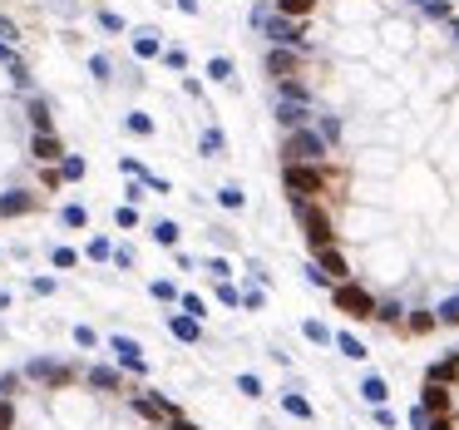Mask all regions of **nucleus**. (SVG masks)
I'll list each match as a JSON object with an SVG mask.
<instances>
[{
	"label": "nucleus",
	"mask_w": 459,
	"mask_h": 430,
	"mask_svg": "<svg viewBox=\"0 0 459 430\" xmlns=\"http://www.w3.org/2000/svg\"><path fill=\"white\" fill-rule=\"evenodd\" d=\"M360 391H365V401H375V406L385 401V381H380V376H370V381H365Z\"/></svg>",
	"instance_id": "14"
},
{
	"label": "nucleus",
	"mask_w": 459,
	"mask_h": 430,
	"mask_svg": "<svg viewBox=\"0 0 459 430\" xmlns=\"http://www.w3.org/2000/svg\"><path fill=\"white\" fill-rule=\"evenodd\" d=\"M89 257H109V237H94L89 242Z\"/></svg>",
	"instance_id": "25"
},
{
	"label": "nucleus",
	"mask_w": 459,
	"mask_h": 430,
	"mask_svg": "<svg viewBox=\"0 0 459 430\" xmlns=\"http://www.w3.org/2000/svg\"><path fill=\"white\" fill-rule=\"evenodd\" d=\"M208 75H213V80H228L232 65H228V60H213V65H208Z\"/></svg>",
	"instance_id": "22"
},
{
	"label": "nucleus",
	"mask_w": 459,
	"mask_h": 430,
	"mask_svg": "<svg viewBox=\"0 0 459 430\" xmlns=\"http://www.w3.org/2000/svg\"><path fill=\"white\" fill-rule=\"evenodd\" d=\"M173 430H198V426H188V421H173Z\"/></svg>",
	"instance_id": "28"
},
{
	"label": "nucleus",
	"mask_w": 459,
	"mask_h": 430,
	"mask_svg": "<svg viewBox=\"0 0 459 430\" xmlns=\"http://www.w3.org/2000/svg\"><path fill=\"white\" fill-rule=\"evenodd\" d=\"M173 336L178 341H198V322L193 317H173Z\"/></svg>",
	"instance_id": "11"
},
{
	"label": "nucleus",
	"mask_w": 459,
	"mask_h": 430,
	"mask_svg": "<svg viewBox=\"0 0 459 430\" xmlns=\"http://www.w3.org/2000/svg\"><path fill=\"white\" fill-rule=\"evenodd\" d=\"M65 178H84V158H70L65 163Z\"/></svg>",
	"instance_id": "24"
},
{
	"label": "nucleus",
	"mask_w": 459,
	"mask_h": 430,
	"mask_svg": "<svg viewBox=\"0 0 459 430\" xmlns=\"http://www.w3.org/2000/svg\"><path fill=\"white\" fill-rule=\"evenodd\" d=\"M420 430H459V351H445L430 371H425V391H420Z\"/></svg>",
	"instance_id": "1"
},
{
	"label": "nucleus",
	"mask_w": 459,
	"mask_h": 430,
	"mask_svg": "<svg viewBox=\"0 0 459 430\" xmlns=\"http://www.w3.org/2000/svg\"><path fill=\"white\" fill-rule=\"evenodd\" d=\"M114 351L133 366V371H143V356H138V341H128V336H114Z\"/></svg>",
	"instance_id": "9"
},
{
	"label": "nucleus",
	"mask_w": 459,
	"mask_h": 430,
	"mask_svg": "<svg viewBox=\"0 0 459 430\" xmlns=\"http://www.w3.org/2000/svg\"><path fill=\"white\" fill-rule=\"evenodd\" d=\"M65 222L70 227H84V208H65Z\"/></svg>",
	"instance_id": "26"
},
{
	"label": "nucleus",
	"mask_w": 459,
	"mask_h": 430,
	"mask_svg": "<svg viewBox=\"0 0 459 430\" xmlns=\"http://www.w3.org/2000/svg\"><path fill=\"white\" fill-rule=\"evenodd\" d=\"M153 232H158V242H163V247H173V242H178V227H173V222H158Z\"/></svg>",
	"instance_id": "18"
},
{
	"label": "nucleus",
	"mask_w": 459,
	"mask_h": 430,
	"mask_svg": "<svg viewBox=\"0 0 459 430\" xmlns=\"http://www.w3.org/2000/svg\"><path fill=\"white\" fill-rule=\"evenodd\" d=\"M341 351H345V356H365V346H360L355 336H341Z\"/></svg>",
	"instance_id": "23"
},
{
	"label": "nucleus",
	"mask_w": 459,
	"mask_h": 430,
	"mask_svg": "<svg viewBox=\"0 0 459 430\" xmlns=\"http://www.w3.org/2000/svg\"><path fill=\"white\" fill-rule=\"evenodd\" d=\"M287 411H292V416H311V406H306L302 396H287Z\"/></svg>",
	"instance_id": "21"
},
{
	"label": "nucleus",
	"mask_w": 459,
	"mask_h": 430,
	"mask_svg": "<svg viewBox=\"0 0 459 430\" xmlns=\"http://www.w3.org/2000/svg\"><path fill=\"white\" fill-rule=\"evenodd\" d=\"M30 376H35V381H55V386L70 381V371H65V366H50V361H30Z\"/></svg>",
	"instance_id": "8"
},
{
	"label": "nucleus",
	"mask_w": 459,
	"mask_h": 430,
	"mask_svg": "<svg viewBox=\"0 0 459 430\" xmlns=\"http://www.w3.org/2000/svg\"><path fill=\"white\" fill-rule=\"evenodd\" d=\"M203 149H208V154H218V149H223V134H218V129H208V134H203Z\"/></svg>",
	"instance_id": "20"
},
{
	"label": "nucleus",
	"mask_w": 459,
	"mask_h": 430,
	"mask_svg": "<svg viewBox=\"0 0 459 430\" xmlns=\"http://www.w3.org/2000/svg\"><path fill=\"white\" fill-rule=\"evenodd\" d=\"M326 149H331V144H326L316 129H292L287 144H282V163H321Z\"/></svg>",
	"instance_id": "3"
},
{
	"label": "nucleus",
	"mask_w": 459,
	"mask_h": 430,
	"mask_svg": "<svg viewBox=\"0 0 459 430\" xmlns=\"http://www.w3.org/2000/svg\"><path fill=\"white\" fill-rule=\"evenodd\" d=\"M277 119H282L287 129H306L311 109H306V104H292V100H282V104H277Z\"/></svg>",
	"instance_id": "6"
},
{
	"label": "nucleus",
	"mask_w": 459,
	"mask_h": 430,
	"mask_svg": "<svg viewBox=\"0 0 459 430\" xmlns=\"http://www.w3.org/2000/svg\"><path fill=\"white\" fill-rule=\"evenodd\" d=\"M331 297H336V307H341L345 317H355V322H375V292L370 287H360V282H341V287H331Z\"/></svg>",
	"instance_id": "4"
},
{
	"label": "nucleus",
	"mask_w": 459,
	"mask_h": 430,
	"mask_svg": "<svg viewBox=\"0 0 459 430\" xmlns=\"http://www.w3.org/2000/svg\"><path fill=\"white\" fill-rule=\"evenodd\" d=\"M0 430H10V406H5V396H0Z\"/></svg>",
	"instance_id": "27"
},
{
	"label": "nucleus",
	"mask_w": 459,
	"mask_h": 430,
	"mask_svg": "<svg viewBox=\"0 0 459 430\" xmlns=\"http://www.w3.org/2000/svg\"><path fill=\"white\" fill-rule=\"evenodd\" d=\"M30 208V193H10V198H0V213H25Z\"/></svg>",
	"instance_id": "12"
},
{
	"label": "nucleus",
	"mask_w": 459,
	"mask_h": 430,
	"mask_svg": "<svg viewBox=\"0 0 459 430\" xmlns=\"http://www.w3.org/2000/svg\"><path fill=\"white\" fill-rule=\"evenodd\" d=\"M138 411H143V416H153V421H178V411H173L168 401H158V396H143V401H138Z\"/></svg>",
	"instance_id": "7"
},
{
	"label": "nucleus",
	"mask_w": 459,
	"mask_h": 430,
	"mask_svg": "<svg viewBox=\"0 0 459 430\" xmlns=\"http://www.w3.org/2000/svg\"><path fill=\"white\" fill-rule=\"evenodd\" d=\"M133 50H138L143 60H153V55H158V40H153V35H138V40H133Z\"/></svg>",
	"instance_id": "15"
},
{
	"label": "nucleus",
	"mask_w": 459,
	"mask_h": 430,
	"mask_svg": "<svg viewBox=\"0 0 459 430\" xmlns=\"http://www.w3.org/2000/svg\"><path fill=\"white\" fill-rule=\"evenodd\" d=\"M282 183H287V193H292L297 203H311L316 193H326L321 163H287V168H282Z\"/></svg>",
	"instance_id": "2"
},
{
	"label": "nucleus",
	"mask_w": 459,
	"mask_h": 430,
	"mask_svg": "<svg viewBox=\"0 0 459 430\" xmlns=\"http://www.w3.org/2000/svg\"><path fill=\"white\" fill-rule=\"evenodd\" d=\"M35 158H40V163H55V158H60V144H55L50 134H35Z\"/></svg>",
	"instance_id": "10"
},
{
	"label": "nucleus",
	"mask_w": 459,
	"mask_h": 430,
	"mask_svg": "<svg viewBox=\"0 0 459 430\" xmlns=\"http://www.w3.org/2000/svg\"><path fill=\"white\" fill-rule=\"evenodd\" d=\"M267 70H272V80H297V70H302V50L272 45V55H267Z\"/></svg>",
	"instance_id": "5"
},
{
	"label": "nucleus",
	"mask_w": 459,
	"mask_h": 430,
	"mask_svg": "<svg viewBox=\"0 0 459 430\" xmlns=\"http://www.w3.org/2000/svg\"><path fill=\"white\" fill-rule=\"evenodd\" d=\"M30 119H35V134H45V129H50V109H45V104H30Z\"/></svg>",
	"instance_id": "16"
},
{
	"label": "nucleus",
	"mask_w": 459,
	"mask_h": 430,
	"mask_svg": "<svg viewBox=\"0 0 459 430\" xmlns=\"http://www.w3.org/2000/svg\"><path fill=\"white\" fill-rule=\"evenodd\" d=\"M311 5H316V0H277V10H282V15H292V20H297V15H306Z\"/></svg>",
	"instance_id": "13"
},
{
	"label": "nucleus",
	"mask_w": 459,
	"mask_h": 430,
	"mask_svg": "<svg viewBox=\"0 0 459 430\" xmlns=\"http://www.w3.org/2000/svg\"><path fill=\"white\" fill-rule=\"evenodd\" d=\"M79 257H74V247H55V267H74Z\"/></svg>",
	"instance_id": "19"
},
{
	"label": "nucleus",
	"mask_w": 459,
	"mask_h": 430,
	"mask_svg": "<svg viewBox=\"0 0 459 430\" xmlns=\"http://www.w3.org/2000/svg\"><path fill=\"white\" fill-rule=\"evenodd\" d=\"M128 129H133V134H153V119H148V114H128Z\"/></svg>",
	"instance_id": "17"
}]
</instances>
